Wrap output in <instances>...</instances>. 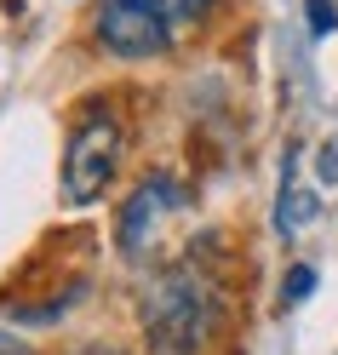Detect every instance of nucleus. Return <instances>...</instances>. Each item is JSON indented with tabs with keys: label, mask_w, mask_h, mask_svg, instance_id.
<instances>
[{
	"label": "nucleus",
	"mask_w": 338,
	"mask_h": 355,
	"mask_svg": "<svg viewBox=\"0 0 338 355\" xmlns=\"http://www.w3.org/2000/svg\"><path fill=\"white\" fill-rule=\"evenodd\" d=\"M218 327V293L195 263H172L144 286V332L155 355H195Z\"/></svg>",
	"instance_id": "obj_1"
},
{
	"label": "nucleus",
	"mask_w": 338,
	"mask_h": 355,
	"mask_svg": "<svg viewBox=\"0 0 338 355\" xmlns=\"http://www.w3.org/2000/svg\"><path fill=\"white\" fill-rule=\"evenodd\" d=\"M212 0H103L98 12V40L115 58H161L178 29L195 24Z\"/></svg>",
	"instance_id": "obj_2"
},
{
	"label": "nucleus",
	"mask_w": 338,
	"mask_h": 355,
	"mask_svg": "<svg viewBox=\"0 0 338 355\" xmlns=\"http://www.w3.org/2000/svg\"><path fill=\"white\" fill-rule=\"evenodd\" d=\"M115 161H121V126L92 109L75 132H69V149H63V189H69V201H98L103 184L115 178Z\"/></svg>",
	"instance_id": "obj_3"
},
{
	"label": "nucleus",
	"mask_w": 338,
	"mask_h": 355,
	"mask_svg": "<svg viewBox=\"0 0 338 355\" xmlns=\"http://www.w3.org/2000/svg\"><path fill=\"white\" fill-rule=\"evenodd\" d=\"M189 195L172 184V178H144L138 189L126 195V207H121V224H115V241H121V258L138 263L149 247H155V230H161V218L172 212H184Z\"/></svg>",
	"instance_id": "obj_4"
},
{
	"label": "nucleus",
	"mask_w": 338,
	"mask_h": 355,
	"mask_svg": "<svg viewBox=\"0 0 338 355\" xmlns=\"http://www.w3.org/2000/svg\"><path fill=\"white\" fill-rule=\"evenodd\" d=\"M310 6V35H332L338 29V0H304Z\"/></svg>",
	"instance_id": "obj_5"
},
{
	"label": "nucleus",
	"mask_w": 338,
	"mask_h": 355,
	"mask_svg": "<svg viewBox=\"0 0 338 355\" xmlns=\"http://www.w3.org/2000/svg\"><path fill=\"white\" fill-rule=\"evenodd\" d=\"M310 286H315V270H310V263H298V270L287 275V304H304Z\"/></svg>",
	"instance_id": "obj_6"
},
{
	"label": "nucleus",
	"mask_w": 338,
	"mask_h": 355,
	"mask_svg": "<svg viewBox=\"0 0 338 355\" xmlns=\"http://www.w3.org/2000/svg\"><path fill=\"white\" fill-rule=\"evenodd\" d=\"M315 166H321V178L338 189V138H327V149H321V161H315Z\"/></svg>",
	"instance_id": "obj_7"
},
{
	"label": "nucleus",
	"mask_w": 338,
	"mask_h": 355,
	"mask_svg": "<svg viewBox=\"0 0 338 355\" xmlns=\"http://www.w3.org/2000/svg\"><path fill=\"white\" fill-rule=\"evenodd\" d=\"M0 355H35V349L17 338V332H0Z\"/></svg>",
	"instance_id": "obj_8"
},
{
	"label": "nucleus",
	"mask_w": 338,
	"mask_h": 355,
	"mask_svg": "<svg viewBox=\"0 0 338 355\" xmlns=\"http://www.w3.org/2000/svg\"><path fill=\"white\" fill-rule=\"evenodd\" d=\"M81 355H121V349H103V344H92V349H81Z\"/></svg>",
	"instance_id": "obj_9"
}]
</instances>
